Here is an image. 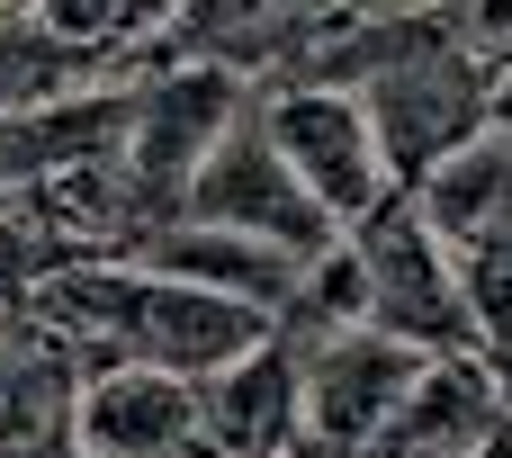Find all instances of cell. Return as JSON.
<instances>
[{
	"instance_id": "cell-1",
	"label": "cell",
	"mask_w": 512,
	"mask_h": 458,
	"mask_svg": "<svg viewBox=\"0 0 512 458\" xmlns=\"http://www.w3.org/2000/svg\"><path fill=\"white\" fill-rule=\"evenodd\" d=\"M360 108L378 126L396 198H405L414 180H432L450 153H468L504 117V72H495L486 45H468V27H450L432 45H414L405 63H387L378 81H360Z\"/></svg>"
},
{
	"instance_id": "cell-2",
	"label": "cell",
	"mask_w": 512,
	"mask_h": 458,
	"mask_svg": "<svg viewBox=\"0 0 512 458\" xmlns=\"http://www.w3.org/2000/svg\"><path fill=\"white\" fill-rule=\"evenodd\" d=\"M351 270H360V324L423 351V360H468L477 351V324H468V297H459V270L450 252L432 243V225L414 216V198H387L378 216H360L342 234Z\"/></svg>"
},
{
	"instance_id": "cell-3",
	"label": "cell",
	"mask_w": 512,
	"mask_h": 458,
	"mask_svg": "<svg viewBox=\"0 0 512 458\" xmlns=\"http://www.w3.org/2000/svg\"><path fill=\"white\" fill-rule=\"evenodd\" d=\"M252 108V81L243 72H216V63H153L135 81V108H126V189L144 207V225H171L198 162L225 144V126Z\"/></svg>"
},
{
	"instance_id": "cell-4",
	"label": "cell",
	"mask_w": 512,
	"mask_h": 458,
	"mask_svg": "<svg viewBox=\"0 0 512 458\" xmlns=\"http://www.w3.org/2000/svg\"><path fill=\"white\" fill-rule=\"evenodd\" d=\"M252 108H261L279 162L297 171V189L333 216V234H351L360 216H378V207L396 198L360 90H333V81H270V90H252Z\"/></svg>"
},
{
	"instance_id": "cell-5",
	"label": "cell",
	"mask_w": 512,
	"mask_h": 458,
	"mask_svg": "<svg viewBox=\"0 0 512 458\" xmlns=\"http://www.w3.org/2000/svg\"><path fill=\"white\" fill-rule=\"evenodd\" d=\"M171 225H207V234H243V243H270V252H288V261H315V252H333L342 234H333V216L297 189V171L279 162V144H270V126H261V108H243L234 126H225V144L198 162V180H189V198H180V216Z\"/></svg>"
},
{
	"instance_id": "cell-6",
	"label": "cell",
	"mask_w": 512,
	"mask_h": 458,
	"mask_svg": "<svg viewBox=\"0 0 512 458\" xmlns=\"http://www.w3.org/2000/svg\"><path fill=\"white\" fill-rule=\"evenodd\" d=\"M423 369H432L423 351H405V342H387L369 324L297 342V387H306V441H297V458H360L387 432V414L405 405V387Z\"/></svg>"
},
{
	"instance_id": "cell-7",
	"label": "cell",
	"mask_w": 512,
	"mask_h": 458,
	"mask_svg": "<svg viewBox=\"0 0 512 458\" xmlns=\"http://www.w3.org/2000/svg\"><path fill=\"white\" fill-rule=\"evenodd\" d=\"M351 9V0H171L162 18V63H216L243 72L252 90L306 54V36Z\"/></svg>"
},
{
	"instance_id": "cell-8",
	"label": "cell",
	"mask_w": 512,
	"mask_h": 458,
	"mask_svg": "<svg viewBox=\"0 0 512 458\" xmlns=\"http://www.w3.org/2000/svg\"><path fill=\"white\" fill-rule=\"evenodd\" d=\"M504 432H512L504 378H495V360L468 351V360H432L360 458H486Z\"/></svg>"
},
{
	"instance_id": "cell-9",
	"label": "cell",
	"mask_w": 512,
	"mask_h": 458,
	"mask_svg": "<svg viewBox=\"0 0 512 458\" xmlns=\"http://www.w3.org/2000/svg\"><path fill=\"white\" fill-rule=\"evenodd\" d=\"M198 405H207V441L225 458H297V441H306L297 342L261 333L243 360H225L216 378H198Z\"/></svg>"
},
{
	"instance_id": "cell-10",
	"label": "cell",
	"mask_w": 512,
	"mask_h": 458,
	"mask_svg": "<svg viewBox=\"0 0 512 458\" xmlns=\"http://www.w3.org/2000/svg\"><path fill=\"white\" fill-rule=\"evenodd\" d=\"M135 261L162 270V279H189V288L243 297V306H261L270 324H279V306H288V288H297V270H306V261H288V252H270V243L207 234V225H153V234L135 243Z\"/></svg>"
},
{
	"instance_id": "cell-11",
	"label": "cell",
	"mask_w": 512,
	"mask_h": 458,
	"mask_svg": "<svg viewBox=\"0 0 512 458\" xmlns=\"http://www.w3.org/2000/svg\"><path fill=\"white\" fill-rule=\"evenodd\" d=\"M468 324H477V360H512V234H486L468 252H450Z\"/></svg>"
},
{
	"instance_id": "cell-12",
	"label": "cell",
	"mask_w": 512,
	"mask_h": 458,
	"mask_svg": "<svg viewBox=\"0 0 512 458\" xmlns=\"http://www.w3.org/2000/svg\"><path fill=\"white\" fill-rule=\"evenodd\" d=\"M171 18V0H36V27H54L63 45H81V54H117L135 27H162Z\"/></svg>"
},
{
	"instance_id": "cell-13",
	"label": "cell",
	"mask_w": 512,
	"mask_h": 458,
	"mask_svg": "<svg viewBox=\"0 0 512 458\" xmlns=\"http://www.w3.org/2000/svg\"><path fill=\"white\" fill-rule=\"evenodd\" d=\"M9 18H27V9H18V0H0V27H9Z\"/></svg>"
},
{
	"instance_id": "cell-14",
	"label": "cell",
	"mask_w": 512,
	"mask_h": 458,
	"mask_svg": "<svg viewBox=\"0 0 512 458\" xmlns=\"http://www.w3.org/2000/svg\"><path fill=\"white\" fill-rule=\"evenodd\" d=\"M486 458H512V432H504V441H495V450H486Z\"/></svg>"
},
{
	"instance_id": "cell-15",
	"label": "cell",
	"mask_w": 512,
	"mask_h": 458,
	"mask_svg": "<svg viewBox=\"0 0 512 458\" xmlns=\"http://www.w3.org/2000/svg\"><path fill=\"white\" fill-rule=\"evenodd\" d=\"M396 9H405V0H396Z\"/></svg>"
}]
</instances>
